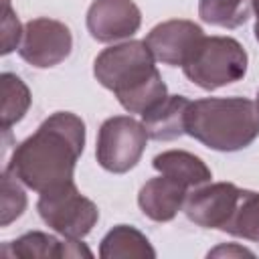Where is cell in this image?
I'll use <instances>...</instances> for the list:
<instances>
[{
    "label": "cell",
    "mask_w": 259,
    "mask_h": 259,
    "mask_svg": "<svg viewBox=\"0 0 259 259\" xmlns=\"http://www.w3.org/2000/svg\"><path fill=\"white\" fill-rule=\"evenodd\" d=\"M219 255H249V257H253L251 251H247L243 247H235V245H227V247L223 245V247H217L214 251L208 253V257H219Z\"/></svg>",
    "instance_id": "21"
},
{
    "label": "cell",
    "mask_w": 259,
    "mask_h": 259,
    "mask_svg": "<svg viewBox=\"0 0 259 259\" xmlns=\"http://www.w3.org/2000/svg\"><path fill=\"white\" fill-rule=\"evenodd\" d=\"M253 10H255V28H253V32H255V38L259 42V0H253Z\"/></svg>",
    "instance_id": "22"
},
{
    "label": "cell",
    "mask_w": 259,
    "mask_h": 259,
    "mask_svg": "<svg viewBox=\"0 0 259 259\" xmlns=\"http://www.w3.org/2000/svg\"><path fill=\"white\" fill-rule=\"evenodd\" d=\"M148 138L144 123L132 115L107 117L97 132L95 158L103 170L111 174H125L140 162Z\"/></svg>",
    "instance_id": "6"
},
{
    "label": "cell",
    "mask_w": 259,
    "mask_h": 259,
    "mask_svg": "<svg viewBox=\"0 0 259 259\" xmlns=\"http://www.w3.org/2000/svg\"><path fill=\"white\" fill-rule=\"evenodd\" d=\"M93 75L127 113L142 115L168 95L146 40H125L103 49L95 57Z\"/></svg>",
    "instance_id": "2"
},
{
    "label": "cell",
    "mask_w": 259,
    "mask_h": 259,
    "mask_svg": "<svg viewBox=\"0 0 259 259\" xmlns=\"http://www.w3.org/2000/svg\"><path fill=\"white\" fill-rule=\"evenodd\" d=\"M36 210L45 225H49L63 239H83L99 221L97 204L81 194L75 182L42 192L38 196Z\"/></svg>",
    "instance_id": "5"
},
{
    "label": "cell",
    "mask_w": 259,
    "mask_h": 259,
    "mask_svg": "<svg viewBox=\"0 0 259 259\" xmlns=\"http://www.w3.org/2000/svg\"><path fill=\"white\" fill-rule=\"evenodd\" d=\"M243 188L233 182H206L188 192L184 202V214L198 227L225 231L231 221Z\"/></svg>",
    "instance_id": "8"
},
{
    "label": "cell",
    "mask_w": 259,
    "mask_h": 259,
    "mask_svg": "<svg viewBox=\"0 0 259 259\" xmlns=\"http://www.w3.org/2000/svg\"><path fill=\"white\" fill-rule=\"evenodd\" d=\"M4 255L12 257H22V259H49V257H59V259H77V257H93V253L87 249L81 239H57L55 235L42 233V231H30L20 235L18 239L10 241L4 251Z\"/></svg>",
    "instance_id": "12"
},
{
    "label": "cell",
    "mask_w": 259,
    "mask_h": 259,
    "mask_svg": "<svg viewBox=\"0 0 259 259\" xmlns=\"http://www.w3.org/2000/svg\"><path fill=\"white\" fill-rule=\"evenodd\" d=\"M190 99L184 95H166L150 111L142 113V123L148 136L156 142L176 140L186 134V113Z\"/></svg>",
    "instance_id": "13"
},
{
    "label": "cell",
    "mask_w": 259,
    "mask_h": 259,
    "mask_svg": "<svg viewBox=\"0 0 259 259\" xmlns=\"http://www.w3.org/2000/svg\"><path fill=\"white\" fill-rule=\"evenodd\" d=\"M202 36L204 30L196 22L172 18L156 24L148 32L146 45L158 63L168 67H184V63L192 57Z\"/></svg>",
    "instance_id": "9"
},
{
    "label": "cell",
    "mask_w": 259,
    "mask_h": 259,
    "mask_svg": "<svg viewBox=\"0 0 259 259\" xmlns=\"http://www.w3.org/2000/svg\"><path fill=\"white\" fill-rule=\"evenodd\" d=\"M24 184L14 178L8 170L2 172V194H0V227H8L12 221L22 217L26 210Z\"/></svg>",
    "instance_id": "19"
},
{
    "label": "cell",
    "mask_w": 259,
    "mask_h": 259,
    "mask_svg": "<svg viewBox=\"0 0 259 259\" xmlns=\"http://www.w3.org/2000/svg\"><path fill=\"white\" fill-rule=\"evenodd\" d=\"M142 12L134 0H93L87 10V30L97 42H115L140 30Z\"/></svg>",
    "instance_id": "10"
},
{
    "label": "cell",
    "mask_w": 259,
    "mask_h": 259,
    "mask_svg": "<svg viewBox=\"0 0 259 259\" xmlns=\"http://www.w3.org/2000/svg\"><path fill=\"white\" fill-rule=\"evenodd\" d=\"M18 55L36 69H49L63 63L73 51L71 28L55 18L40 16L24 24Z\"/></svg>",
    "instance_id": "7"
},
{
    "label": "cell",
    "mask_w": 259,
    "mask_h": 259,
    "mask_svg": "<svg viewBox=\"0 0 259 259\" xmlns=\"http://www.w3.org/2000/svg\"><path fill=\"white\" fill-rule=\"evenodd\" d=\"M253 0H198V16L212 26L237 28L251 16Z\"/></svg>",
    "instance_id": "17"
},
{
    "label": "cell",
    "mask_w": 259,
    "mask_h": 259,
    "mask_svg": "<svg viewBox=\"0 0 259 259\" xmlns=\"http://www.w3.org/2000/svg\"><path fill=\"white\" fill-rule=\"evenodd\" d=\"M225 233L259 243V192L243 188L237 208L225 227Z\"/></svg>",
    "instance_id": "18"
},
{
    "label": "cell",
    "mask_w": 259,
    "mask_h": 259,
    "mask_svg": "<svg viewBox=\"0 0 259 259\" xmlns=\"http://www.w3.org/2000/svg\"><path fill=\"white\" fill-rule=\"evenodd\" d=\"M85 148V121L71 111H55L22 140L6 166L26 188L42 194L75 182V166Z\"/></svg>",
    "instance_id": "1"
},
{
    "label": "cell",
    "mask_w": 259,
    "mask_h": 259,
    "mask_svg": "<svg viewBox=\"0 0 259 259\" xmlns=\"http://www.w3.org/2000/svg\"><path fill=\"white\" fill-rule=\"evenodd\" d=\"M22 30L24 26H20L18 18L14 16L8 0L4 6V20H2V55H8L10 51L18 49L20 38H22Z\"/></svg>",
    "instance_id": "20"
},
{
    "label": "cell",
    "mask_w": 259,
    "mask_h": 259,
    "mask_svg": "<svg viewBox=\"0 0 259 259\" xmlns=\"http://www.w3.org/2000/svg\"><path fill=\"white\" fill-rule=\"evenodd\" d=\"M99 257L101 259H154L156 251L148 237L132 225H117L99 243Z\"/></svg>",
    "instance_id": "15"
},
{
    "label": "cell",
    "mask_w": 259,
    "mask_h": 259,
    "mask_svg": "<svg viewBox=\"0 0 259 259\" xmlns=\"http://www.w3.org/2000/svg\"><path fill=\"white\" fill-rule=\"evenodd\" d=\"M257 107H259V91H257Z\"/></svg>",
    "instance_id": "23"
},
{
    "label": "cell",
    "mask_w": 259,
    "mask_h": 259,
    "mask_svg": "<svg viewBox=\"0 0 259 259\" xmlns=\"http://www.w3.org/2000/svg\"><path fill=\"white\" fill-rule=\"evenodd\" d=\"M190 188L182 184L180 180L160 174L156 178H150L138 194L140 210L154 223H168L172 221L178 210L184 208V202L188 198Z\"/></svg>",
    "instance_id": "11"
},
{
    "label": "cell",
    "mask_w": 259,
    "mask_h": 259,
    "mask_svg": "<svg viewBox=\"0 0 259 259\" xmlns=\"http://www.w3.org/2000/svg\"><path fill=\"white\" fill-rule=\"evenodd\" d=\"M0 87H2V109H0L2 132H10V127L26 115L32 97L26 83L14 73H2Z\"/></svg>",
    "instance_id": "16"
},
{
    "label": "cell",
    "mask_w": 259,
    "mask_h": 259,
    "mask_svg": "<svg viewBox=\"0 0 259 259\" xmlns=\"http://www.w3.org/2000/svg\"><path fill=\"white\" fill-rule=\"evenodd\" d=\"M186 134L217 152H237L259 136V107L247 97H204L190 101Z\"/></svg>",
    "instance_id": "3"
},
{
    "label": "cell",
    "mask_w": 259,
    "mask_h": 259,
    "mask_svg": "<svg viewBox=\"0 0 259 259\" xmlns=\"http://www.w3.org/2000/svg\"><path fill=\"white\" fill-rule=\"evenodd\" d=\"M247 51L233 36H202L182 71L188 81L204 91H214L245 77Z\"/></svg>",
    "instance_id": "4"
},
{
    "label": "cell",
    "mask_w": 259,
    "mask_h": 259,
    "mask_svg": "<svg viewBox=\"0 0 259 259\" xmlns=\"http://www.w3.org/2000/svg\"><path fill=\"white\" fill-rule=\"evenodd\" d=\"M152 166L156 172L180 180L190 190L210 182V178H212V172L204 164V160L186 150H166V152L154 156Z\"/></svg>",
    "instance_id": "14"
}]
</instances>
